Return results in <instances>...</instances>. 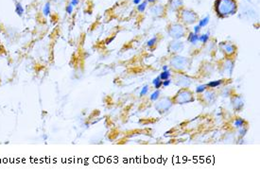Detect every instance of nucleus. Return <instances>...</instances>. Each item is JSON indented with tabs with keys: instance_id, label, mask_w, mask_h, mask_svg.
I'll return each instance as SVG.
<instances>
[{
	"instance_id": "nucleus-1",
	"label": "nucleus",
	"mask_w": 260,
	"mask_h": 188,
	"mask_svg": "<svg viewBox=\"0 0 260 188\" xmlns=\"http://www.w3.org/2000/svg\"><path fill=\"white\" fill-rule=\"evenodd\" d=\"M216 9L219 14L222 16L233 14L235 11V2L234 0H218Z\"/></svg>"
},
{
	"instance_id": "nucleus-14",
	"label": "nucleus",
	"mask_w": 260,
	"mask_h": 188,
	"mask_svg": "<svg viewBox=\"0 0 260 188\" xmlns=\"http://www.w3.org/2000/svg\"><path fill=\"white\" fill-rule=\"evenodd\" d=\"M66 12L70 14H72V12H73V6L70 4V5H68L67 6V8H66Z\"/></svg>"
},
{
	"instance_id": "nucleus-11",
	"label": "nucleus",
	"mask_w": 260,
	"mask_h": 188,
	"mask_svg": "<svg viewBox=\"0 0 260 188\" xmlns=\"http://www.w3.org/2000/svg\"><path fill=\"white\" fill-rule=\"evenodd\" d=\"M158 97H159V92H158V91H156L155 93H153V94H152V96L151 99H152V100H155Z\"/></svg>"
},
{
	"instance_id": "nucleus-22",
	"label": "nucleus",
	"mask_w": 260,
	"mask_h": 188,
	"mask_svg": "<svg viewBox=\"0 0 260 188\" xmlns=\"http://www.w3.org/2000/svg\"><path fill=\"white\" fill-rule=\"evenodd\" d=\"M149 1H151V2H153V1H154V0H149Z\"/></svg>"
},
{
	"instance_id": "nucleus-19",
	"label": "nucleus",
	"mask_w": 260,
	"mask_h": 188,
	"mask_svg": "<svg viewBox=\"0 0 260 188\" xmlns=\"http://www.w3.org/2000/svg\"><path fill=\"white\" fill-rule=\"evenodd\" d=\"M241 123H242V121H241V120H238V121L235 122V125H236L237 127H239V126L241 125Z\"/></svg>"
},
{
	"instance_id": "nucleus-15",
	"label": "nucleus",
	"mask_w": 260,
	"mask_h": 188,
	"mask_svg": "<svg viewBox=\"0 0 260 188\" xmlns=\"http://www.w3.org/2000/svg\"><path fill=\"white\" fill-rule=\"evenodd\" d=\"M169 84H170V80H163V82H162V85H164V86H168V85H169Z\"/></svg>"
},
{
	"instance_id": "nucleus-5",
	"label": "nucleus",
	"mask_w": 260,
	"mask_h": 188,
	"mask_svg": "<svg viewBox=\"0 0 260 188\" xmlns=\"http://www.w3.org/2000/svg\"><path fill=\"white\" fill-rule=\"evenodd\" d=\"M188 40L191 42V43H195V42H197V41H199V35L198 34H190V36H189V38H188Z\"/></svg>"
},
{
	"instance_id": "nucleus-13",
	"label": "nucleus",
	"mask_w": 260,
	"mask_h": 188,
	"mask_svg": "<svg viewBox=\"0 0 260 188\" xmlns=\"http://www.w3.org/2000/svg\"><path fill=\"white\" fill-rule=\"evenodd\" d=\"M148 90H149L148 86H145V87H144V88L142 89V91H141V93H140V96H145V95L147 94Z\"/></svg>"
},
{
	"instance_id": "nucleus-21",
	"label": "nucleus",
	"mask_w": 260,
	"mask_h": 188,
	"mask_svg": "<svg viewBox=\"0 0 260 188\" xmlns=\"http://www.w3.org/2000/svg\"><path fill=\"white\" fill-rule=\"evenodd\" d=\"M163 69H164V71H167V70H168V66H166V65H165V66L163 67Z\"/></svg>"
},
{
	"instance_id": "nucleus-18",
	"label": "nucleus",
	"mask_w": 260,
	"mask_h": 188,
	"mask_svg": "<svg viewBox=\"0 0 260 188\" xmlns=\"http://www.w3.org/2000/svg\"><path fill=\"white\" fill-rule=\"evenodd\" d=\"M200 30H201V28H200L199 26L195 27V33H196V34H198V33H199V31H200Z\"/></svg>"
},
{
	"instance_id": "nucleus-8",
	"label": "nucleus",
	"mask_w": 260,
	"mask_h": 188,
	"mask_svg": "<svg viewBox=\"0 0 260 188\" xmlns=\"http://www.w3.org/2000/svg\"><path fill=\"white\" fill-rule=\"evenodd\" d=\"M208 38H209V34L208 33L207 34H203L202 36H199V41H201L202 43H206L207 40H208Z\"/></svg>"
},
{
	"instance_id": "nucleus-7",
	"label": "nucleus",
	"mask_w": 260,
	"mask_h": 188,
	"mask_svg": "<svg viewBox=\"0 0 260 188\" xmlns=\"http://www.w3.org/2000/svg\"><path fill=\"white\" fill-rule=\"evenodd\" d=\"M44 14L46 16H47L49 14H50V4L49 3H47L45 8H44Z\"/></svg>"
},
{
	"instance_id": "nucleus-2",
	"label": "nucleus",
	"mask_w": 260,
	"mask_h": 188,
	"mask_svg": "<svg viewBox=\"0 0 260 188\" xmlns=\"http://www.w3.org/2000/svg\"><path fill=\"white\" fill-rule=\"evenodd\" d=\"M15 13H16L19 16H22V15H23V14H24V8H23V6H22L20 3H17V4H16Z\"/></svg>"
},
{
	"instance_id": "nucleus-9",
	"label": "nucleus",
	"mask_w": 260,
	"mask_h": 188,
	"mask_svg": "<svg viewBox=\"0 0 260 188\" xmlns=\"http://www.w3.org/2000/svg\"><path fill=\"white\" fill-rule=\"evenodd\" d=\"M146 7H147V2L145 1V2L141 3V4L138 6V11H139V12H144V10L146 9Z\"/></svg>"
},
{
	"instance_id": "nucleus-4",
	"label": "nucleus",
	"mask_w": 260,
	"mask_h": 188,
	"mask_svg": "<svg viewBox=\"0 0 260 188\" xmlns=\"http://www.w3.org/2000/svg\"><path fill=\"white\" fill-rule=\"evenodd\" d=\"M170 77V73L169 72H168V71H164L160 76H159V78L162 80H169V78Z\"/></svg>"
},
{
	"instance_id": "nucleus-10",
	"label": "nucleus",
	"mask_w": 260,
	"mask_h": 188,
	"mask_svg": "<svg viewBox=\"0 0 260 188\" xmlns=\"http://www.w3.org/2000/svg\"><path fill=\"white\" fill-rule=\"evenodd\" d=\"M219 84H220V81H219V80H217V81L209 82V83L207 84V86H209V87H217V86L219 85Z\"/></svg>"
},
{
	"instance_id": "nucleus-20",
	"label": "nucleus",
	"mask_w": 260,
	"mask_h": 188,
	"mask_svg": "<svg viewBox=\"0 0 260 188\" xmlns=\"http://www.w3.org/2000/svg\"><path fill=\"white\" fill-rule=\"evenodd\" d=\"M140 1H141V0H134V3L137 5V4H139V3H140Z\"/></svg>"
},
{
	"instance_id": "nucleus-17",
	"label": "nucleus",
	"mask_w": 260,
	"mask_h": 188,
	"mask_svg": "<svg viewBox=\"0 0 260 188\" xmlns=\"http://www.w3.org/2000/svg\"><path fill=\"white\" fill-rule=\"evenodd\" d=\"M78 3H79V0H71V5H72L73 7L76 6Z\"/></svg>"
},
{
	"instance_id": "nucleus-12",
	"label": "nucleus",
	"mask_w": 260,
	"mask_h": 188,
	"mask_svg": "<svg viewBox=\"0 0 260 188\" xmlns=\"http://www.w3.org/2000/svg\"><path fill=\"white\" fill-rule=\"evenodd\" d=\"M205 87H206V85H201V86H199V87L197 88V93H201V92L204 91Z\"/></svg>"
},
{
	"instance_id": "nucleus-6",
	"label": "nucleus",
	"mask_w": 260,
	"mask_h": 188,
	"mask_svg": "<svg viewBox=\"0 0 260 188\" xmlns=\"http://www.w3.org/2000/svg\"><path fill=\"white\" fill-rule=\"evenodd\" d=\"M208 22H209V17L207 16V17H205V18H203L202 20H201V21H200V23H199V27H200V28L204 27V26H206V25L208 24Z\"/></svg>"
},
{
	"instance_id": "nucleus-3",
	"label": "nucleus",
	"mask_w": 260,
	"mask_h": 188,
	"mask_svg": "<svg viewBox=\"0 0 260 188\" xmlns=\"http://www.w3.org/2000/svg\"><path fill=\"white\" fill-rule=\"evenodd\" d=\"M162 82H163V80H162L159 77H157V78L153 80V84H154V86H155L156 89H159V88L162 86Z\"/></svg>"
},
{
	"instance_id": "nucleus-16",
	"label": "nucleus",
	"mask_w": 260,
	"mask_h": 188,
	"mask_svg": "<svg viewBox=\"0 0 260 188\" xmlns=\"http://www.w3.org/2000/svg\"><path fill=\"white\" fill-rule=\"evenodd\" d=\"M156 41V38H153V39H152L151 41H149V43H148V46L149 47H151V46H152V45H154V42Z\"/></svg>"
}]
</instances>
